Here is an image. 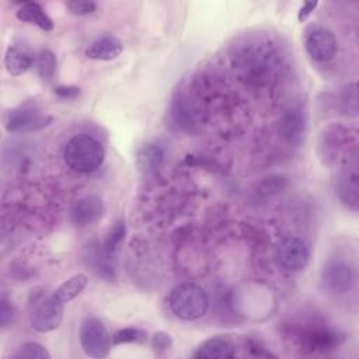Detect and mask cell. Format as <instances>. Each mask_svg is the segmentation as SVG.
<instances>
[{"mask_svg":"<svg viewBox=\"0 0 359 359\" xmlns=\"http://www.w3.org/2000/svg\"><path fill=\"white\" fill-rule=\"evenodd\" d=\"M31 303V325L38 332H49L56 330L63 320L65 303L55 294H36Z\"/></svg>","mask_w":359,"mask_h":359,"instance_id":"cell-5","label":"cell"},{"mask_svg":"<svg viewBox=\"0 0 359 359\" xmlns=\"http://www.w3.org/2000/svg\"><path fill=\"white\" fill-rule=\"evenodd\" d=\"M147 331L137 327H125L116 330L112 335V345L122 344H144L147 341Z\"/></svg>","mask_w":359,"mask_h":359,"instance_id":"cell-23","label":"cell"},{"mask_svg":"<svg viewBox=\"0 0 359 359\" xmlns=\"http://www.w3.org/2000/svg\"><path fill=\"white\" fill-rule=\"evenodd\" d=\"M150 345L153 348V351L157 353V355H163L164 352H167L171 345H172V338L170 334L164 332V331H157L151 335V339H150Z\"/></svg>","mask_w":359,"mask_h":359,"instance_id":"cell-29","label":"cell"},{"mask_svg":"<svg viewBox=\"0 0 359 359\" xmlns=\"http://www.w3.org/2000/svg\"><path fill=\"white\" fill-rule=\"evenodd\" d=\"M15 17L22 22L34 24L43 31H52L55 27L52 18L46 14L45 8L36 1L22 3L15 11Z\"/></svg>","mask_w":359,"mask_h":359,"instance_id":"cell-19","label":"cell"},{"mask_svg":"<svg viewBox=\"0 0 359 359\" xmlns=\"http://www.w3.org/2000/svg\"><path fill=\"white\" fill-rule=\"evenodd\" d=\"M53 93L62 100H76L81 94V90L76 86H57Z\"/></svg>","mask_w":359,"mask_h":359,"instance_id":"cell-31","label":"cell"},{"mask_svg":"<svg viewBox=\"0 0 359 359\" xmlns=\"http://www.w3.org/2000/svg\"><path fill=\"white\" fill-rule=\"evenodd\" d=\"M294 338L299 342L300 349L313 353L330 352L338 348L344 341L342 334L327 327L299 328L294 332Z\"/></svg>","mask_w":359,"mask_h":359,"instance_id":"cell-9","label":"cell"},{"mask_svg":"<svg viewBox=\"0 0 359 359\" xmlns=\"http://www.w3.org/2000/svg\"><path fill=\"white\" fill-rule=\"evenodd\" d=\"M123 50V43L114 35H104L93 41L84 50L86 56L93 60H114Z\"/></svg>","mask_w":359,"mask_h":359,"instance_id":"cell-16","label":"cell"},{"mask_svg":"<svg viewBox=\"0 0 359 359\" xmlns=\"http://www.w3.org/2000/svg\"><path fill=\"white\" fill-rule=\"evenodd\" d=\"M306 133V118L300 109L286 111L276 123V135L289 147H297Z\"/></svg>","mask_w":359,"mask_h":359,"instance_id":"cell-12","label":"cell"},{"mask_svg":"<svg viewBox=\"0 0 359 359\" xmlns=\"http://www.w3.org/2000/svg\"><path fill=\"white\" fill-rule=\"evenodd\" d=\"M15 359H50L49 351L39 342L29 341L22 344L14 353Z\"/></svg>","mask_w":359,"mask_h":359,"instance_id":"cell-27","label":"cell"},{"mask_svg":"<svg viewBox=\"0 0 359 359\" xmlns=\"http://www.w3.org/2000/svg\"><path fill=\"white\" fill-rule=\"evenodd\" d=\"M105 158V150L101 142L94 136L81 133L73 136L63 149L66 165L76 172H93L101 167Z\"/></svg>","mask_w":359,"mask_h":359,"instance_id":"cell-2","label":"cell"},{"mask_svg":"<svg viewBox=\"0 0 359 359\" xmlns=\"http://www.w3.org/2000/svg\"><path fill=\"white\" fill-rule=\"evenodd\" d=\"M102 199L97 195H87L73 202L69 210V217L74 226L86 227L97 222L102 216Z\"/></svg>","mask_w":359,"mask_h":359,"instance_id":"cell-13","label":"cell"},{"mask_svg":"<svg viewBox=\"0 0 359 359\" xmlns=\"http://www.w3.org/2000/svg\"><path fill=\"white\" fill-rule=\"evenodd\" d=\"M304 48L313 60L328 62L337 55L338 42L335 35L325 27L311 25L304 34Z\"/></svg>","mask_w":359,"mask_h":359,"instance_id":"cell-11","label":"cell"},{"mask_svg":"<svg viewBox=\"0 0 359 359\" xmlns=\"http://www.w3.org/2000/svg\"><path fill=\"white\" fill-rule=\"evenodd\" d=\"M170 116H171L174 125L182 130L191 132L198 125L196 123V112L192 108L189 100L185 98L184 95H177L172 100V104L170 108Z\"/></svg>","mask_w":359,"mask_h":359,"instance_id":"cell-18","label":"cell"},{"mask_svg":"<svg viewBox=\"0 0 359 359\" xmlns=\"http://www.w3.org/2000/svg\"><path fill=\"white\" fill-rule=\"evenodd\" d=\"M335 189L339 201L352 212L359 206V171L356 154L348 158L338 171Z\"/></svg>","mask_w":359,"mask_h":359,"instance_id":"cell-10","label":"cell"},{"mask_svg":"<svg viewBox=\"0 0 359 359\" xmlns=\"http://www.w3.org/2000/svg\"><path fill=\"white\" fill-rule=\"evenodd\" d=\"M165 149L157 140L146 142L136 154V164L144 172H153L158 170L164 161Z\"/></svg>","mask_w":359,"mask_h":359,"instance_id":"cell-17","label":"cell"},{"mask_svg":"<svg viewBox=\"0 0 359 359\" xmlns=\"http://www.w3.org/2000/svg\"><path fill=\"white\" fill-rule=\"evenodd\" d=\"M358 133L353 128L342 123L327 125L318 137V156L327 165L345 163L356 154Z\"/></svg>","mask_w":359,"mask_h":359,"instance_id":"cell-1","label":"cell"},{"mask_svg":"<svg viewBox=\"0 0 359 359\" xmlns=\"http://www.w3.org/2000/svg\"><path fill=\"white\" fill-rule=\"evenodd\" d=\"M66 8L73 15H88L97 10V3L91 0H70L66 1Z\"/></svg>","mask_w":359,"mask_h":359,"instance_id":"cell-28","label":"cell"},{"mask_svg":"<svg viewBox=\"0 0 359 359\" xmlns=\"http://www.w3.org/2000/svg\"><path fill=\"white\" fill-rule=\"evenodd\" d=\"M88 283V276L86 273H76L67 278L63 283H60L56 290L53 292L63 303H69L76 299Z\"/></svg>","mask_w":359,"mask_h":359,"instance_id":"cell-21","label":"cell"},{"mask_svg":"<svg viewBox=\"0 0 359 359\" xmlns=\"http://www.w3.org/2000/svg\"><path fill=\"white\" fill-rule=\"evenodd\" d=\"M287 185V180L283 175H268L265 178H262L255 189V196L257 199H271L272 196L278 195L279 192H282Z\"/></svg>","mask_w":359,"mask_h":359,"instance_id":"cell-22","label":"cell"},{"mask_svg":"<svg viewBox=\"0 0 359 359\" xmlns=\"http://www.w3.org/2000/svg\"><path fill=\"white\" fill-rule=\"evenodd\" d=\"M38 76L43 81H52L56 73V56L50 49H42L35 60Z\"/></svg>","mask_w":359,"mask_h":359,"instance_id":"cell-24","label":"cell"},{"mask_svg":"<svg viewBox=\"0 0 359 359\" xmlns=\"http://www.w3.org/2000/svg\"><path fill=\"white\" fill-rule=\"evenodd\" d=\"M275 259L282 271L296 273L307 266L310 261V248L303 238L285 237L276 245Z\"/></svg>","mask_w":359,"mask_h":359,"instance_id":"cell-7","label":"cell"},{"mask_svg":"<svg viewBox=\"0 0 359 359\" xmlns=\"http://www.w3.org/2000/svg\"><path fill=\"white\" fill-rule=\"evenodd\" d=\"M88 265L93 268V271L107 282H112L116 279V265H115V257L108 255L98 240H93L86 245V254H84Z\"/></svg>","mask_w":359,"mask_h":359,"instance_id":"cell-14","label":"cell"},{"mask_svg":"<svg viewBox=\"0 0 359 359\" xmlns=\"http://www.w3.org/2000/svg\"><path fill=\"white\" fill-rule=\"evenodd\" d=\"M209 303L208 293L201 286L191 282L177 285L168 296L171 311L185 321H194L203 317L209 309Z\"/></svg>","mask_w":359,"mask_h":359,"instance_id":"cell-3","label":"cell"},{"mask_svg":"<svg viewBox=\"0 0 359 359\" xmlns=\"http://www.w3.org/2000/svg\"><path fill=\"white\" fill-rule=\"evenodd\" d=\"M317 1H306L302 4V7L299 8V14H297V20L300 22H304L307 20V17L314 11V8L317 7Z\"/></svg>","mask_w":359,"mask_h":359,"instance_id":"cell-32","label":"cell"},{"mask_svg":"<svg viewBox=\"0 0 359 359\" xmlns=\"http://www.w3.org/2000/svg\"><path fill=\"white\" fill-rule=\"evenodd\" d=\"M79 339L84 353L90 358H105L109 355L112 348L111 334L108 332L107 327L100 318L93 316H88L81 321Z\"/></svg>","mask_w":359,"mask_h":359,"instance_id":"cell-6","label":"cell"},{"mask_svg":"<svg viewBox=\"0 0 359 359\" xmlns=\"http://www.w3.org/2000/svg\"><path fill=\"white\" fill-rule=\"evenodd\" d=\"M32 66V57L17 46H8L4 53V67L11 76H21Z\"/></svg>","mask_w":359,"mask_h":359,"instance_id":"cell-20","label":"cell"},{"mask_svg":"<svg viewBox=\"0 0 359 359\" xmlns=\"http://www.w3.org/2000/svg\"><path fill=\"white\" fill-rule=\"evenodd\" d=\"M125 234H126V226H125V222L121 219L118 220L112 227L111 230L108 231L105 240L102 241L101 247L102 250L108 254V255H112L115 257L121 243L125 240Z\"/></svg>","mask_w":359,"mask_h":359,"instance_id":"cell-25","label":"cell"},{"mask_svg":"<svg viewBox=\"0 0 359 359\" xmlns=\"http://www.w3.org/2000/svg\"><path fill=\"white\" fill-rule=\"evenodd\" d=\"M358 86L355 81L349 83L339 95V109L345 116H358Z\"/></svg>","mask_w":359,"mask_h":359,"instance_id":"cell-26","label":"cell"},{"mask_svg":"<svg viewBox=\"0 0 359 359\" xmlns=\"http://www.w3.org/2000/svg\"><path fill=\"white\" fill-rule=\"evenodd\" d=\"M236 355V345L227 335H215L205 339L192 353L195 359H230Z\"/></svg>","mask_w":359,"mask_h":359,"instance_id":"cell-15","label":"cell"},{"mask_svg":"<svg viewBox=\"0 0 359 359\" xmlns=\"http://www.w3.org/2000/svg\"><path fill=\"white\" fill-rule=\"evenodd\" d=\"M14 313H15V310H14L13 302L6 294H1V297H0V325H1V330H6L13 323Z\"/></svg>","mask_w":359,"mask_h":359,"instance_id":"cell-30","label":"cell"},{"mask_svg":"<svg viewBox=\"0 0 359 359\" xmlns=\"http://www.w3.org/2000/svg\"><path fill=\"white\" fill-rule=\"evenodd\" d=\"M356 266L342 258H330L321 269V286L327 293L345 294L356 285Z\"/></svg>","mask_w":359,"mask_h":359,"instance_id":"cell-4","label":"cell"},{"mask_svg":"<svg viewBox=\"0 0 359 359\" xmlns=\"http://www.w3.org/2000/svg\"><path fill=\"white\" fill-rule=\"evenodd\" d=\"M52 122V116L42 114L36 107L21 105L4 115V128L10 133H28L39 130Z\"/></svg>","mask_w":359,"mask_h":359,"instance_id":"cell-8","label":"cell"}]
</instances>
